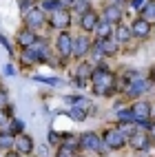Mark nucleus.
I'll use <instances>...</instances> for the list:
<instances>
[{"instance_id": "f257e3e1", "label": "nucleus", "mask_w": 155, "mask_h": 157, "mask_svg": "<svg viewBox=\"0 0 155 157\" xmlns=\"http://www.w3.org/2000/svg\"><path fill=\"white\" fill-rule=\"evenodd\" d=\"M93 82H95V91L102 93V95H107V93H111V86H113V75L107 71V67H100L91 73Z\"/></svg>"}, {"instance_id": "f03ea898", "label": "nucleus", "mask_w": 155, "mask_h": 157, "mask_svg": "<svg viewBox=\"0 0 155 157\" xmlns=\"http://www.w3.org/2000/svg\"><path fill=\"white\" fill-rule=\"evenodd\" d=\"M47 58H49V49H47L45 40H36V44L29 47L25 51V56H22L25 62H45Z\"/></svg>"}, {"instance_id": "7ed1b4c3", "label": "nucleus", "mask_w": 155, "mask_h": 157, "mask_svg": "<svg viewBox=\"0 0 155 157\" xmlns=\"http://www.w3.org/2000/svg\"><path fill=\"white\" fill-rule=\"evenodd\" d=\"M80 146L82 148H91V151H98V153H104L109 146L104 144V140H100L95 133H84L80 137Z\"/></svg>"}, {"instance_id": "20e7f679", "label": "nucleus", "mask_w": 155, "mask_h": 157, "mask_svg": "<svg viewBox=\"0 0 155 157\" xmlns=\"http://www.w3.org/2000/svg\"><path fill=\"white\" fill-rule=\"evenodd\" d=\"M104 144L109 148H122V146L126 144V137H124L120 131H107L104 133Z\"/></svg>"}, {"instance_id": "39448f33", "label": "nucleus", "mask_w": 155, "mask_h": 157, "mask_svg": "<svg viewBox=\"0 0 155 157\" xmlns=\"http://www.w3.org/2000/svg\"><path fill=\"white\" fill-rule=\"evenodd\" d=\"M151 33V22L144 18H138L135 22L131 25V36H138V38H146Z\"/></svg>"}, {"instance_id": "423d86ee", "label": "nucleus", "mask_w": 155, "mask_h": 157, "mask_svg": "<svg viewBox=\"0 0 155 157\" xmlns=\"http://www.w3.org/2000/svg\"><path fill=\"white\" fill-rule=\"evenodd\" d=\"M49 22H51V27H56V29H67L69 22H71V16L64 11V9H60V11H53V16L49 18Z\"/></svg>"}, {"instance_id": "0eeeda50", "label": "nucleus", "mask_w": 155, "mask_h": 157, "mask_svg": "<svg viewBox=\"0 0 155 157\" xmlns=\"http://www.w3.org/2000/svg\"><path fill=\"white\" fill-rule=\"evenodd\" d=\"M98 20H100V16L89 9L87 13L80 16V25H82V29H84V31H93V29H95V25H98Z\"/></svg>"}, {"instance_id": "6e6552de", "label": "nucleus", "mask_w": 155, "mask_h": 157, "mask_svg": "<svg viewBox=\"0 0 155 157\" xmlns=\"http://www.w3.org/2000/svg\"><path fill=\"white\" fill-rule=\"evenodd\" d=\"M71 47H73V38H71L67 31L64 33H60V38H58V51H60V56H71Z\"/></svg>"}, {"instance_id": "1a4fd4ad", "label": "nucleus", "mask_w": 155, "mask_h": 157, "mask_svg": "<svg viewBox=\"0 0 155 157\" xmlns=\"http://www.w3.org/2000/svg\"><path fill=\"white\" fill-rule=\"evenodd\" d=\"M149 86H151V82H146V80H135V82H131V84H129V95H131V98H140L142 93L149 91Z\"/></svg>"}, {"instance_id": "9d476101", "label": "nucleus", "mask_w": 155, "mask_h": 157, "mask_svg": "<svg viewBox=\"0 0 155 157\" xmlns=\"http://www.w3.org/2000/svg\"><path fill=\"white\" fill-rule=\"evenodd\" d=\"M89 49H91V42H89L84 36H78V38L73 40L71 53H76V56H84V53H89Z\"/></svg>"}, {"instance_id": "9b49d317", "label": "nucleus", "mask_w": 155, "mask_h": 157, "mask_svg": "<svg viewBox=\"0 0 155 157\" xmlns=\"http://www.w3.org/2000/svg\"><path fill=\"white\" fill-rule=\"evenodd\" d=\"M133 115H135V120H149V115H151V104L149 102H135L131 106Z\"/></svg>"}, {"instance_id": "f8f14e48", "label": "nucleus", "mask_w": 155, "mask_h": 157, "mask_svg": "<svg viewBox=\"0 0 155 157\" xmlns=\"http://www.w3.org/2000/svg\"><path fill=\"white\" fill-rule=\"evenodd\" d=\"M14 146H16V151H18V153L29 155V153H31V148H33V140H31L29 135H20V137L14 142Z\"/></svg>"}, {"instance_id": "ddd939ff", "label": "nucleus", "mask_w": 155, "mask_h": 157, "mask_svg": "<svg viewBox=\"0 0 155 157\" xmlns=\"http://www.w3.org/2000/svg\"><path fill=\"white\" fill-rule=\"evenodd\" d=\"M25 20H27V25H29L31 29H36V27H40V25L45 22V16H42L40 9H31V11L25 13Z\"/></svg>"}, {"instance_id": "4468645a", "label": "nucleus", "mask_w": 155, "mask_h": 157, "mask_svg": "<svg viewBox=\"0 0 155 157\" xmlns=\"http://www.w3.org/2000/svg\"><path fill=\"white\" fill-rule=\"evenodd\" d=\"M36 40H38V36L33 33V31H29V29H27V31H22V33L18 36V42L22 44L25 49H29V47H33V44H36Z\"/></svg>"}, {"instance_id": "2eb2a0df", "label": "nucleus", "mask_w": 155, "mask_h": 157, "mask_svg": "<svg viewBox=\"0 0 155 157\" xmlns=\"http://www.w3.org/2000/svg\"><path fill=\"white\" fill-rule=\"evenodd\" d=\"M120 16H122V11L118 9V5H111V7L104 9V16H102V20H107V22L111 25V22H118Z\"/></svg>"}, {"instance_id": "dca6fc26", "label": "nucleus", "mask_w": 155, "mask_h": 157, "mask_svg": "<svg viewBox=\"0 0 155 157\" xmlns=\"http://www.w3.org/2000/svg\"><path fill=\"white\" fill-rule=\"evenodd\" d=\"M93 31L98 33V38H100V40H104V38H109V33H111V25L107 22V20H102V18H100Z\"/></svg>"}, {"instance_id": "f3484780", "label": "nucleus", "mask_w": 155, "mask_h": 157, "mask_svg": "<svg viewBox=\"0 0 155 157\" xmlns=\"http://www.w3.org/2000/svg\"><path fill=\"white\" fill-rule=\"evenodd\" d=\"M113 40H115L118 44H120V42H126V40H131V29H129V27H124V25H118Z\"/></svg>"}, {"instance_id": "a211bd4d", "label": "nucleus", "mask_w": 155, "mask_h": 157, "mask_svg": "<svg viewBox=\"0 0 155 157\" xmlns=\"http://www.w3.org/2000/svg\"><path fill=\"white\" fill-rule=\"evenodd\" d=\"M131 146L138 148V151L149 148V137H146V135H131Z\"/></svg>"}, {"instance_id": "6ab92c4d", "label": "nucleus", "mask_w": 155, "mask_h": 157, "mask_svg": "<svg viewBox=\"0 0 155 157\" xmlns=\"http://www.w3.org/2000/svg\"><path fill=\"white\" fill-rule=\"evenodd\" d=\"M100 42H102V49H104V56L118 53V42L113 38H104V40H100Z\"/></svg>"}, {"instance_id": "aec40b11", "label": "nucleus", "mask_w": 155, "mask_h": 157, "mask_svg": "<svg viewBox=\"0 0 155 157\" xmlns=\"http://www.w3.org/2000/svg\"><path fill=\"white\" fill-rule=\"evenodd\" d=\"M14 135L11 133H2V135H0V148H11V146H14Z\"/></svg>"}, {"instance_id": "412c9836", "label": "nucleus", "mask_w": 155, "mask_h": 157, "mask_svg": "<svg viewBox=\"0 0 155 157\" xmlns=\"http://www.w3.org/2000/svg\"><path fill=\"white\" fill-rule=\"evenodd\" d=\"M73 7H76V11L82 16V13H87L89 9H91V5H89V0H73Z\"/></svg>"}, {"instance_id": "4be33fe9", "label": "nucleus", "mask_w": 155, "mask_h": 157, "mask_svg": "<svg viewBox=\"0 0 155 157\" xmlns=\"http://www.w3.org/2000/svg\"><path fill=\"white\" fill-rule=\"evenodd\" d=\"M42 9L45 11H60V2L58 0H42Z\"/></svg>"}, {"instance_id": "5701e85b", "label": "nucleus", "mask_w": 155, "mask_h": 157, "mask_svg": "<svg viewBox=\"0 0 155 157\" xmlns=\"http://www.w3.org/2000/svg\"><path fill=\"white\" fill-rule=\"evenodd\" d=\"M118 120L124 122V124H126V122L135 124V115H133V111H118Z\"/></svg>"}, {"instance_id": "b1692460", "label": "nucleus", "mask_w": 155, "mask_h": 157, "mask_svg": "<svg viewBox=\"0 0 155 157\" xmlns=\"http://www.w3.org/2000/svg\"><path fill=\"white\" fill-rule=\"evenodd\" d=\"M22 128H25V122H22V120H14L11 124H9V133H11V135L22 133Z\"/></svg>"}, {"instance_id": "393cba45", "label": "nucleus", "mask_w": 155, "mask_h": 157, "mask_svg": "<svg viewBox=\"0 0 155 157\" xmlns=\"http://www.w3.org/2000/svg\"><path fill=\"white\" fill-rule=\"evenodd\" d=\"M142 13H144V20H151V18H155V2H149L146 7L142 9Z\"/></svg>"}, {"instance_id": "a878e982", "label": "nucleus", "mask_w": 155, "mask_h": 157, "mask_svg": "<svg viewBox=\"0 0 155 157\" xmlns=\"http://www.w3.org/2000/svg\"><path fill=\"white\" fill-rule=\"evenodd\" d=\"M89 51L93 53V58H95V60H100L102 56H104V49H102V42H95V44H93Z\"/></svg>"}, {"instance_id": "bb28decb", "label": "nucleus", "mask_w": 155, "mask_h": 157, "mask_svg": "<svg viewBox=\"0 0 155 157\" xmlns=\"http://www.w3.org/2000/svg\"><path fill=\"white\" fill-rule=\"evenodd\" d=\"M91 73H93V69H91V64H80V67H78V75H80L82 80H84V78H89V75H91Z\"/></svg>"}, {"instance_id": "cd10ccee", "label": "nucleus", "mask_w": 155, "mask_h": 157, "mask_svg": "<svg viewBox=\"0 0 155 157\" xmlns=\"http://www.w3.org/2000/svg\"><path fill=\"white\" fill-rule=\"evenodd\" d=\"M36 80H38V82H45V84H51V86H60V84H62L58 78H42V75H38Z\"/></svg>"}, {"instance_id": "c85d7f7f", "label": "nucleus", "mask_w": 155, "mask_h": 157, "mask_svg": "<svg viewBox=\"0 0 155 157\" xmlns=\"http://www.w3.org/2000/svg\"><path fill=\"white\" fill-rule=\"evenodd\" d=\"M71 117L78 120V122H82V120L87 117V111L84 109H73V111H71Z\"/></svg>"}, {"instance_id": "c756f323", "label": "nucleus", "mask_w": 155, "mask_h": 157, "mask_svg": "<svg viewBox=\"0 0 155 157\" xmlns=\"http://www.w3.org/2000/svg\"><path fill=\"white\" fill-rule=\"evenodd\" d=\"M149 2H151V0H131V7L135 9V11H142V9L146 7Z\"/></svg>"}, {"instance_id": "7c9ffc66", "label": "nucleus", "mask_w": 155, "mask_h": 157, "mask_svg": "<svg viewBox=\"0 0 155 157\" xmlns=\"http://www.w3.org/2000/svg\"><path fill=\"white\" fill-rule=\"evenodd\" d=\"M20 9L27 13V11H31V9H33V2H31V0H20Z\"/></svg>"}, {"instance_id": "2f4dec72", "label": "nucleus", "mask_w": 155, "mask_h": 157, "mask_svg": "<svg viewBox=\"0 0 155 157\" xmlns=\"http://www.w3.org/2000/svg\"><path fill=\"white\" fill-rule=\"evenodd\" d=\"M7 104H9V102H7V93H5V89H0V111H2Z\"/></svg>"}, {"instance_id": "473e14b6", "label": "nucleus", "mask_w": 155, "mask_h": 157, "mask_svg": "<svg viewBox=\"0 0 155 157\" xmlns=\"http://www.w3.org/2000/svg\"><path fill=\"white\" fill-rule=\"evenodd\" d=\"M58 2H60V7L64 9V11H67L69 7H73V0H58Z\"/></svg>"}, {"instance_id": "72a5a7b5", "label": "nucleus", "mask_w": 155, "mask_h": 157, "mask_svg": "<svg viewBox=\"0 0 155 157\" xmlns=\"http://www.w3.org/2000/svg\"><path fill=\"white\" fill-rule=\"evenodd\" d=\"M5 75H16V67L14 64H7L5 67Z\"/></svg>"}, {"instance_id": "f704fd0d", "label": "nucleus", "mask_w": 155, "mask_h": 157, "mask_svg": "<svg viewBox=\"0 0 155 157\" xmlns=\"http://www.w3.org/2000/svg\"><path fill=\"white\" fill-rule=\"evenodd\" d=\"M5 124H7V115H5V111H0V126H2L5 133H7V126H5Z\"/></svg>"}, {"instance_id": "c9c22d12", "label": "nucleus", "mask_w": 155, "mask_h": 157, "mask_svg": "<svg viewBox=\"0 0 155 157\" xmlns=\"http://www.w3.org/2000/svg\"><path fill=\"white\" fill-rule=\"evenodd\" d=\"M58 157H71V148H67V146H64V148L58 153Z\"/></svg>"}, {"instance_id": "e433bc0d", "label": "nucleus", "mask_w": 155, "mask_h": 157, "mask_svg": "<svg viewBox=\"0 0 155 157\" xmlns=\"http://www.w3.org/2000/svg\"><path fill=\"white\" fill-rule=\"evenodd\" d=\"M58 137H60V135H58L56 131H51V133H49V142H51V144H56V142H58Z\"/></svg>"}, {"instance_id": "4c0bfd02", "label": "nucleus", "mask_w": 155, "mask_h": 157, "mask_svg": "<svg viewBox=\"0 0 155 157\" xmlns=\"http://www.w3.org/2000/svg\"><path fill=\"white\" fill-rule=\"evenodd\" d=\"M151 135H153V140H155V124L151 126Z\"/></svg>"}, {"instance_id": "58836bf2", "label": "nucleus", "mask_w": 155, "mask_h": 157, "mask_svg": "<svg viewBox=\"0 0 155 157\" xmlns=\"http://www.w3.org/2000/svg\"><path fill=\"white\" fill-rule=\"evenodd\" d=\"M118 2H120V0H118Z\"/></svg>"}]
</instances>
